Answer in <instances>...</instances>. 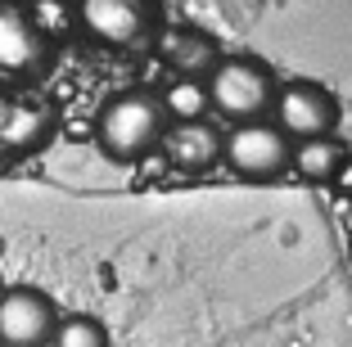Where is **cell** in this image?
<instances>
[{
  "label": "cell",
  "instance_id": "20",
  "mask_svg": "<svg viewBox=\"0 0 352 347\" xmlns=\"http://www.w3.org/2000/svg\"><path fill=\"white\" fill-rule=\"evenodd\" d=\"M0 293H5V289H0Z\"/></svg>",
  "mask_w": 352,
  "mask_h": 347
},
{
  "label": "cell",
  "instance_id": "1",
  "mask_svg": "<svg viewBox=\"0 0 352 347\" xmlns=\"http://www.w3.org/2000/svg\"><path fill=\"white\" fill-rule=\"evenodd\" d=\"M163 131H167V113L158 104L154 91H118L113 100L100 109L95 117V144H100L113 163H135L145 158L149 149L163 144Z\"/></svg>",
  "mask_w": 352,
  "mask_h": 347
},
{
  "label": "cell",
  "instance_id": "12",
  "mask_svg": "<svg viewBox=\"0 0 352 347\" xmlns=\"http://www.w3.org/2000/svg\"><path fill=\"white\" fill-rule=\"evenodd\" d=\"M158 104L167 113V126L172 122H204L212 100H208V82H195V77H172V82L158 91Z\"/></svg>",
  "mask_w": 352,
  "mask_h": 347
},
{
  "label": "cell",
  "instance_id": "19",
  "mask_svg": "<svg viewBox=\"0 0 352 347\" xmlns=\"http://www.w3.org/2000/svg\"><path fill=\"white\" fill-rule=\"evenodd\" d=\"M348 257H352V239H348Z\"/></svg>",
  "mask_w": 352,
  "mask_h": 347
},
{
  "label": "cell",
  "instance_id": "7",
  "mask_svg": "<svg viewBox=\"0 0 352 347\" xmlns=\"http://www.w3.org/2000/svg\"><path fill=\"white\" fill-rule=\"evenodd\" d=\"M50 63V41L32 27L23 5H0V72L32 77Z\"/></svg>",
  "mask_w": 352,
  "mask_h": 347
},
{
  "label": "cell",
  "instance_id": "9",
  "mask_svg": "<svg viewBox=\"0 0 352 347\" xmlns=\"http://www.w3.org/2000/svg\"><path fill=\"white\" fill-rule=\"evenodd\" d=\"M158 149L167 153V163L176 167V172H208V167L221 158V149H226V135L217 131V126L208 122H172L163 131V144Z\"/></svg>",
  "mask_w": 352,
  "mask_h": 347
},
{
  "label": "cell",
  "instance_id": "15",
  "mask_svg": "<svg viewBox=\"0 0 352 347\" xmlns=\"http://www.w3.org/2000/svg\"><path fill=\"white\" fill-rule=\"evenodd\" d=\"M330 185H334V190H339V194H352V158H348V163L339 167V176H334Z\"/></svg>",
  "mask_w": 352,
  "mask_h": 347
},
{
  "label": "cell",
  "instance_id": "6",
  "mask_svg": "<svg viewBox=\"0 0 352 347\" xmlns=\"http://www.w3.org/2000/svg\"><path fill=\"white\" fill-rule=\"evenodd\" d=\"M59 311L32 284H14L0 293V347H50Z\"/></svg>",
  "mask_w": 352,
  "mask_h": 347
},
{
  "label": "cell",
  "instance_id": "11",
  "mask_svg": "<svg viewBox=\"0 0 352 347\" xmlns=\"http://www.w3.org/2000/svg\"><path fill=\"white\" fill-rule=\"evenodd\" d=\"M54 117L45 104H19L14 100L10 117H5V126H0V149H10V153H28L36 149V144L50 135Z\"/></svg>",
  "mask_w": 352,
  "mask_h": 347
},
{
  "label": "cell",
  "instance_id": "3",
  "mask_svg": "<svg viewBox=\"0 0 352 347\" xmlns=\"http://www.w3.org/2000/svg\"><path fill=\"white\" fill-rule=\"evenodd\" d=\"M289 153H294V140L280 131L271 117H262V122L230 126L221 158H226L230 172L244 176V181H276V176L289 172Z\"/></svg>",
  "mask_w": 352,
  "mask_h": 347
},
{
  "label": "cell",
  "instance_id": "14",
  "mask_svg": "<svg viewBox=\"0 0 352 347\" xmlns=\"http://www.w3.org/2000/svg\"><path fill=\"white\" fill-rule=\"evenodd\" d=\"M28 19L50 41V36H59L68 27V19H77V10H68V0H28Z\"/></svg>",
  "mask_w": 352,
  "mask_h": 347
},
{
  "label": "cell",
  "instance_id": "5",
  "mask_svg": "<svg viewBox=\"0 0 352 347\" xmlns=\"http://www.w3.org/2000/svg\"><path fill=\"white\" fill-rule=\"evenodd\" d=\"M77 23L91 41L100 45H135L158 27V5L154 0H77Z\"/></svg>",
  "mask_w": 352,
  "mask_h": 347
},
{
  "label": "cell",
  "instance_id": "4",
  "mask_svg": "<svg viewBox=\"0 0 352 347\" xmlns=\"http://www.w3.org/2000/svg\"><path fill=\"white\" fill-rule=\"evenodd\" d=\"M271 122L289 135L294 144L321 140V135H334V126H339V100L321 82L294 77V82H280L276 104H271Z\"/></svg>",
  "mask_w": 352,
  "mask_h": 347
},
{
  "label": "cell",
  "instance_id": "16",
  "mask_svg": "<svg viewBox=\"0 0 352 347\" xmlns=\"http://www.w3.org/2000/svg\"><path fill=\"white\" fill-rule=\"evenodd\" d=\"M10 109H14V95H0V126H5V117H10Z\"/></svg>",
  "mask_w": 352,
  "mask_h": 347
},
{
  "label": "cell",
  "instance_id": "2",
  "mask_svg": "<svg viewBox=\"0 0 352 347\" xmlns=\"http://www.w3.org/2000/svg\"><path fill=\"white\" fill-rule=\"evenodd\" d=\"M276 91H280V82L271 77L267 63L253 59V54H230L208 77V100H212V109L230 126L262 122L271 113V104H276Z\"/></svg>",
  "mask_w": 352,
  "mask_h": 347
},
{
  "label": "cell",
  "instance_id": "17",
  "mask_svg": "<svg viewBox=\"0 0 352 347\" xmlns=\"http://www.w3.org/2000/svg\"><path fill=\"white\" fill-rule=\"evenodd\" d=\"M0 5H28V0H0Z\"/></svg>",
  "mask_w": 352,
  "mask_h": 347
},
{
  "label": "cell",
  "instance_id": "13",
  "mask_svg": "<svg viewBox=\"0 0 352 347\" xmlns=\"http://www.w3.org/2000/svg\"><path fill=\"white\" fill-rule=\"evenodd\" d=\"M50 347H109V329L95 316H59Z\"/></svg>",
  "mask_w": 352,
  "mask_h": 347
},
{
  "label": "cell",
  "instance_id": "8",
  "mask_svg": "<svg viewBox=\"0 0 352 347\" xmlns=\"http://www.w3.org/2000/svg\"><path fill=\"white\" fill-rule=\"evenodd\" d=\"M158 59L172 68V77H195V82H208L212 68H217L226 54L221 45L199 27H167L158 36Z\"/></svg>",
  "mask_w": 352,
  "mask_h": 347
},
{
  "label": "cell",
  "instance_id": "10",
  "mask_svg": "<svg viewBox=\"0 0 352 347\" xmlns=\"http://www.w3.org/2000/svg\"><path fill=\"white\" fill-rule=\"evenodd\" d=\"M348 163V149H343L339 135H321V140H298L289 153V172L298 181L311 185H330L339 176V167Z\"/></svg>",
  "mask_w": 352,
  "mask_h": 347
},
{
  "label": "cell",
  "instance_id": "18",
  "mask_svg": "<svg viewBox=\"0 0 352 347\" xmlns=\"http://www.w3.org/2000/svg\"><path fill=\"white\" fill-rule=\"evenodd\" d=\"M0 257H5V235H0Z\"/></svg>",
  "mask_w": 352,
  "mask_h": 347
}]
</instances>
